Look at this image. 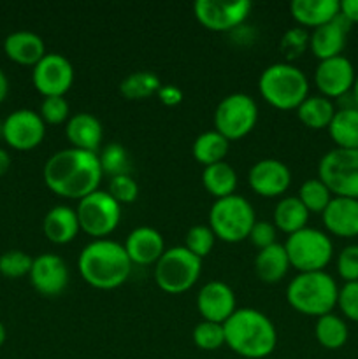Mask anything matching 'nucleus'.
<instances>
[{"mask_svg":"<svg viewBox=\"0 0 358 359\" xmlns=\"http://www.w3.org/2000/svg\"><path fill=\"white\" fill-rule=\"evenodd\" d=\"M97 153L67 147L48 158L42 168L46 186L63 198H84L97 191L102 181Z\"/></svg>","mask_w":358,"mask_h":359,"instance_id":"1","label":"nucleus"},{"mask_svg":"<svg viewBox=\"0 0 358 359\" xmlns=\"http://www.w3.org/2000/svg\"><path fill=\"white\" fill-rule=\"evenodd\" d=\"M223 330L225 344L242 358H267L277 346L276 326L263 312L256 309H237L223 323Z\"/></svg>","mask_w":358,"mask_h":359,"instance_id":"2","label":"nucleus"},{"mask_svg":"<svg viewBox=\"0 0 358 359\" xmlns=\"http://www.w3.org/2000/svg\"><path fill=\"white\" fill-rule=\"evenodd\" d=\"M81 277L97 290H116L126 283L132 262L125 245L109 238H95L86 244L77 259Z\"/></svg>","mask_w":358,"mask_h":359,"instance_id":"3","label":"nucleus"},{"mask_svg":"<svg viewBox=\"0 0 358 359\" xmlns=\"http://www.w3.org/2000/svg\"><path fill=\"white\" fill-rule=\"evenodd\" d=\"M339 287L333 277L325 270L300 272L290 280L286 287V300L297 312L305 316L330 314L337 305Z\"/></svg>","mask_w":358,"mask_h":359,"instance_id":"4","label":"nucleus"},{"mask_svg":"<svg viewBox=\"0 0 358 359\" xmlns=\"http://www.w3.org/2000/svg\"><path fill=\"white\" fill-rule=\"evenodd\" d=\"M258 90L265 102L276 109H297L307 98L309 81L298 67L277 62L267 67L258 79Z\"/></svg>","mask_w":358,"mask_h":359,"instance_id":"5","label":"nucleus"},{"mask_svg":"<svg viewBox=\"0 0 358 359\" xmlns=\"http://www.w3.org/2000/svg\"><path fill=\"white\" fill-rule=\"evenodd\" d=\"M256 223L255 209L241 195L216 198L209 210V226L218 238L225 242H242L249 237L253 224Z\"/></svg>","mask_w":358,"mask_h":359,"instance_id":"6","label":"nucleus"},{"mask_svg":"<svg viewBox=\"0 0 358 359\" xmlns=\"http://www.w3.org/2000/svg\"><path fill=\"white\" fill-rule=\"evenodd\" d=\"M202 259L190 252L185 245L165 249L154 263V280L165 293L179 294L188 291L199 280Z\"/></svg>","mask_w":358,"mask_h":359,"instance_id":"7","label":"nucleus"},{"mask_svg":"<svg viewBox=\"0 0 358 359\" xmlns=\"http://www.w3.org/2000/svg\"><path fill=\"white\" fill-rule=\"evenodd\" d=\"M288 259L293 269L300 272H319L333 256V244L329 235L316 228H302L288 235L284 242Z\"/></svg>","mask_w":358,"mask_h":359,"instance_id":"8","label":"nucleus"},{"mask_svg":"<svg viewBox=\"0 0 358 359\" xmlns=\"http://www.w3.org/2000/svg\"><path fill=\"white\" fill-rule=\"evenodd\" d=\"M214 130L227 140L248 135L258 121V105L246 93H230L214 109Z\"/></svg>","mask_w":358,"mask_h":359,"instance_id":"9","label":"nucleus"},{"mask_svg":"<svg viewBox=\"0 0 358 359\" xmlns=\"http://www.w3.org/2000/svg\"><path fill=\"white\" fill-rule=\"evenodd\" d=\"M318 174L332 195L358 200V149L336 147L325 153Z\"/></svg>","mask_w":358,"mask_h":359,"instance_id":"10","label":"nucleus"},{"mask_svg":"<svg viewBox=\"0 0 358 359\" xmlns=\"http://www.w3.org/2000/svg\"><path fill=\"white\" fill-rule=\"evenodd\" d=\"M76 212L81 230L95 238L107 237L116 230L121 219V205L102 189L81 198Z\"/></svg>","mask_w":358,"mask_h":359,"instance_id":"11","label":"nucleus"},{"mask_svg":"<svg viewBox=\"0 0 358 359\" xmlns=\"http://www.w3.org/2000/svg\"><path fill=\"white\" fill-rule=\"evenodd\" d=\"M193 13L199 23L211 32H234L251 13V2H221V0H197Z\"/></svg>","mask_w":358,"mask_h":359,"instance_id":"12","label":"nucleus"},{"mask_svg":"<svg viewBox=\"0 0 358 359\" xmlns=\"http://www.w3.org/2000/svg\"><path fill=\"white\" fill-rule=\"evenodd\" d=\"M32 83L44 97H63L74 83V67L60 53H46L32 67Z\"/></svg>","mask_w":358,"mask_h":359,"instance_id":"13","label":"nucleus"},{"mask_svg":"<svg viewBox=\"0 0 358 359\" xmlns=\"http://www.w3.org/2000/svg\"><path fill=\"white\" fill-rule=\"evenodd\" d=\"M44 135L46 123L34 109H16L2 123L4 140L18 151L34 149Z\"/></svg>","mask_w":358,"mask_h":359,"instance_id":"14","label":"nucleus"},{"mask_svg":"<svg viewBox=\"0 0 358 359\" xmlns=\"http://www.w3.org/2000/svg\"><path fill=\"white\" fill-rule=\"evenodd\" d=\"M354 67L346 56L321 60L314 70V84L326 98H343L354 84Z\"/></svg>","mask_w":358,"mask_h":359,"instance_id":"15","label":"nucleus"},{"mask_svg":"<svg viewBox=\"0 0 358 359\" xmlns=\"http://www.w3.org/2000/svg\"><path fill=\"white\" fill-rule=\"evenodd\" d=\"M30 283L34 290L42 297H58L69 284V269L63 258L53 252H44L34 258L32 263Z\"/></svg>","mask_w":358,"mask_h":359,"instance_id":"16","label":"nucleus"},{"mask_svg":"<svg viewBox=\"0 0 358 359\" xmlns=\"http://www.w3.org/2000/svg\"><path fill=\"white\" fill-rule=\"evenodd\" d=\"M249 186L260 196H279L290 188L291 170L286 163L276 158H263L249 168Z\"/></svg>","mask_w":358,"mask_h":359,"instance_id":"17","label":"nucleus"},{"mask_svg":"<svg viewBox=\"0 0 358 359\" xmlns=\"http://www.w3.org/2000/svg\"><path fill=\"white\" fill-rule=\"evenodd\" d=\"M197 309L204 321L223 325L237 311L234 290L221 280H209L200 287L197 294Z\"/></svg>","mask_w":358,"mask_h":359,"instance_id":"18","label":"nucleus"},{"mask_svg":"<svg viewBox=\"0 0 358 359\" xmlns=\"http://www.w3.org/2000/svg\"><path fill=\"white\" fill-rule=\"evenodd\" d=\"M347 27H350V21L340 16L339 13L336 20L314 28L312 34L309 35V48H311L312 55L319 62L339 56L343 53L344 46H346V34L350 30Z\"/></svg>","mask_w":358,"mask_h":359,"instance_id":"19","label":"nucleus"},{"mask_svg":"<svg viewBox=\"0 0 358 359\" xmlns=\"http://www.w3.org/2000/svg\"><path fill=\"white\" fill-rule=\"evenodd\" d=\"M125 251L130 262L137 265L157 263L165 252V241L158 230L151 226H137L125 241Z\"/></svg>","mask_w":358,"mask_h":359,"instance_id":"20","label":"nucleus"},{"mask_svg":"<svg viewBox=\"0 0 358 359\" xmlns=\"http://www.w3.org/2000/svg\"><path fill=\"white\" fill-rule=\"evenodd\" d=\"M323 223L330 233L337 237H357L358 235V200L346 196H333L323 210Z\"/></svg>","mask_w":358,"mask_h":359,"instance_id":"21","label":"nucleus"},{"mask_svg":"<svg viewBox=\"0 0 358 359\" xmlns=\"http://www.w3.org/2000/svg\"><path fill=\"white\" fill-rule=\"evenodd\" d=\"M4 51L13 62L20 65H32L41 62L46 55V44L39 34L32 30L11 32L4 39Z\"/></svg>","mask_w":358,"mask_h":359,"instance_id":"22","label":"nucleus"},{"mask_svg":"<svg viewBox=\"0 0 358 359\" xmlns=\"http://www.w3.org/2000/svg\"><path fill=\"white\" fill-rule=\"evenodd\" d=\"M65 135L69 142L72 144V147L97 153L102 137H104V128H102L100 119L95 118L93 114L77 112L67 119Z\"/></svg>","mask_w":358,"mask_h":359,"instance_id":"23","label":"nucleus"},{"mask_svg":"<svg viewBox=\"0 0 358 359\" xmlns=\"http://www.w3.org/2000/svg\"><path fill=\"white\" fill-rule=\"evenodd\" d=\"M42 230L48 241L53 244H67L76 238L79 233V219L77 212L67 205H55L46 212L42 221Z\"/></svg>","mask_w":358,"mask_h":359,"instance_id":"24","label":"nucleus"},{"mask_svg":"<svg viewBox=\"0 0 358 359\" xmlns=\"http://www.w3.org/2000/svg\"><path fill=\"white\" fill-rule=\"evenodd\" d=\"M291 16L302 27L318 28L336 20L340 13V2L337 0H293L290 4Z\"/></svg>","mask_w":358,"mask_h":359,"instance_id":"25","label":"nucleus"},{"mask_svg":"<svg viewBox=\"0 0 358 359\" xmlns=\"http://www.w3.org/2000/svg\"><path fill=\"white\" fill-rule=\"evenodd\" d=\"M286 249L283 244H272L265 249H260L255 258V272L260 280L267 284L279 283L290 269Z\"/></svg>","mask_w":358,"mask_h":359,"instance_id":"26","label":"nucleus"},{"mask_svg":"<svg viewBox=\"0 0 358 359\" xmlns=\"http://www.w3.org/2000/svg\"><path fill=\"white\" fill-rule=\"evenodd\" d=\"M329 133L337 147L358 149V107H343L336 111L329 125Z\"/></svg>","mask_w":358,"mask_h":359,"instance_id":"27","label":"nucleus"},{"mask_svg":"<svg viewBox=\"0 0 358 359\" xmlns=\"http://www.w3.org/2000/svg\"><path fill=\"white\" fill-rule=\"evenodd\" d=\"M307 221L309 210L298 200V196H284L277 202L276 209H274V226H277L288 235L307 226Z\"/></svg>","mask_w":358,"mask_h":359,"instance_id":"28","label":"nucleus"},{"mask_svg":"<svg viewBox=\"0 0 358 359\" xmlns=\"http://www.w3.org/2000/svg\"><path fill=\"white\" fill-rule=\"evenodd\" d=\"M228 147H230V140L225 139L216 130H207L193 140L192 153L199 163L209 167V165L225 161Z\"/></svg>","mask_w":358,"mask_h":359,"instance_id":"29","label":"nucleus"},{"mask_svg":"<svg viewBox=\"0 0 358 359\" xmlns=\"http://www.w3.org/2000/svg\"><path fill=\"white\" fill-rule=\"evenodd\" d=\"M333 114H336L333 102L330 100V98L323 97V95H312V97H307L297 107L298 119L312 130L329 128Z\"/></svg>","mask_w":358,"mask_h":359,"instance_id":"30","label":"nucleus"},{"mask_svg":"<svg viewBox=\"0 0 358 359\" xmlns=\"http://www.w3.org/2000/svg\"><path fill=\"white\" fill-rule=\"evenodd\" d=\"M202 184L207 191L216 198L230 196L235 193L237 188V174L234 167L227 161L209 165L202 172Z\"/></svg>","mask_w":358,"mask_h":359,"instance_id":"31","label":"nucleus"},{"mask_svg":"<svg viewBox=\"0 0 358 359\" xmlns=\"http://www.w3.org/2000/svg\"><path fill=\"white\" fill-rule=\"evenodd\" d=\"M160 86L161 81L157 74L151 70H137V72L128 74L119 83V91L128 100H144V98L158 93Z\"/></svg>","mask_w":358,"mask_h":359,"instance_id":"32","label":"nucleus"},{"mask_svg":"<svg viewBox=\"0 0 358 359\" xmlns=\"http://www.w3.org/2000/svg\"><path fill=\"white\" fill-rule=\"evenodd\" d=\"M314 335L316 340L321 344L325 349H340L344 344L347 342V325L336 314H325L318 318L314 326Z\"/></svg>","mask_w":358,"mask_h":359,"instance_id":"33","label":"nucleus"},{"mask_svg":"<svg viewBox=\"0 0 358 359\" xmlns=\"http://www.w3.org/2000/svg\"><path fill=\"white\" fill-rule=\"evenodd\" d=\"M298 200L305 205V209L309 212L323 214V210L326 209V205L330 203V200L333 198L332 191L326 188L325 182L321 179H307L305 182H302L300 188H298Z\"/></svg>","mask_w":358,"mask_h":359,"instance_id":"34","label":"nucleus"},{"mask_svg":"<svg viewBox=\"0 0 358 359\" xmlns=\"http://www.w3.org/2000/svg\"><path fill=\"white\" fill-rule=\"evenodd\" d=\"M98 160H100L102 172L111 177L116 175H125L130 170V156L128 151L118 142H111L102 149V153L98 154Z\"/></svg>","mask_w":358,"mask_h":359,"instance_id":"35","label":"nucleus"},{"mask_svg":"<svg viewBox=\"0 0 358 359\" xmlns=\"http://www.w3.org/2000/svg\"><path fill=\"white\" fill-rule=\"evenodd\" d=\"M32 263H34V258L25 251L9 249L0 255V273L9 279H20V277L30 273Z\"/></svg>","mask_w":358,"mask_h":359,"instance_id":"36","label":"nucleus"},{"mask_svg":"<svg viewBox=\"0 0 358 359\" xmlns=\"http://www.w3.org/2000/svg\"><path fill=\"white\" fill-rule=\"evenodd\" d=\"M193 342L204 351H216L225 344V330L220 323L202 321L193 328Z\"/></svg>","mask_w":358,"mask_h":359,"instance_id":"37","label":"nucleus"},{"mask_svg":"<svg viewBox=\"0 0 358 359\" xmlns=\"http://www.w3.org/2000/svg\"><path fill=\"white\" fill-rule=\"evenodd\" d=\"M214 241H216V235L211 230V226H207V224H195L186 233L185 248L202 259L211 252Z\"/></svg>","mask_w":358,"mask_h":359,"instance_id":"38","label":"nucleus"},{"mask_svg":"<svg viewBox=\"0 0 358 359\" xmlns=\"http://www.w3.org/2000/svg\"><path fill=\"white\" fill-rule=\"evenodd\" d=\"M309 46V34L305 28L295 27L284 32L281 37V53L286 60H295L307 49Z\"/></svg>","mask_w":358,"mask_h":359,"instance_id":"39","label":"nucleus"},{"mask_svg":"<svg viewBox=\"0 0 358 359\" xmlns=\"http://www.w3.org/2000/svg\"><path fill=\"white\" fill-rule=\"evenodd\" d=\"M107 193L119 205L121 203H132L133 200H137V195H139V186H137L135 179L130 174L116 175V177H111V181H109Z\"/></svg>","mask_w":358,"mask_h":359,"instance_id":"40","label":"nucleus"},{"mask_svg":"<svg viewBox=\"0 0 358 359\" xmlns=\"http://www.w3.org/2000/svg\"><path fill=\"white\" fill-rule=\"evenodd\" d=\"M69 102L65 97H44L39 114L49 125H60L69 119Z\"/></svg>","mask_w":358,"mask_h":359,"instance_id":"41","label":"nucleus"},{"mask_svg":"<svg viewBox=\"0 0 358 359\" xmlns=\"http://www.w3.org/2000/svg\"><path fill=\"white\" fill-rule=\"evenodd\" d=\"M337 272L346 283L358 280V245H346L337 256Z\"/></svg>","mask_w":358,"mask_h":359,"instance_id":"42","label":"nucleus"},{"mask_svg":"<svg viewBox=\"0 0 358 359\" xmlns=\"http://www.w3.org/2000/svg\"><path fill=\"white\" fill-rule=\"evenodd\" d=\"M337 305H339L340 311L347 319L358 323V280L346 283L340 287Z\"/></svg>","mask_w":358,"mask_h":359,"instance_id":"43","label":"nucleus"},{"mask_svg":"<svg viewBox=\"0 0 358 359\" xmlns=\"http://www.w3.org/2000/svg\"><path fill=\"white\" fill-rule=\"evenodd\" d=\"M248 238H251V242L258 249L269 248V245L276 244V226L270 221H256Z\"/></svg>","mask_w":358,"mask_h":359,"instance_id":"44","label":"nucleus"},{"mask_svg":"<svg viewBox=\"0 0 358 359\" xmlns=\"http://www.w3.org/2000/svg\"><path fill=\"white\" fill-rule=\"evenodd\" d=\"M157 95H158V98H160L161 104L168 105V107H172V105H178L183 102V91L179 90L175 84H161Z\"/></svg>","mask_w":358,"mask_h":359,"instance_id":"45","label":"nucleus"},{"mask_svg":"<svg viewBox=\"0 0 358 359\" xmlns=\"http://www.w3.org/2000/svg\"><path fill=\"white\" fill-rule=\"evenodd\" d=\"M340 16L346 18L350 23H358V0H343Z\"/></svg>","mask_w":358,"mask_h":359,"instance_id":"46","label":"nucleus"},{"mask_svg":"<svg viewBox=\"0 0 358 359\" xmlns=\"http://www.w3.org/2000/svg\"><path fill=\"white\" fill-rule=\"evenodd\" d=\"M7 93H9V79H7L6 72L0 69V104L6 100Z\"/></svg>","mask_w":358,"mask_h":359,"instance_id":"47","label":"nucleus"},{"mask_svg":"<svg viewBox=\"0 0 358 359\" xmlns=\"http://www.w3.org/2000/svg\"><path fill=\"white\" fill-rule=\"evenodd\" d=\"M11 167V154L4 147H0V175L6 174Z\"/></svg>","mask_w":358,"mask_h":359,"instance_id":"48","label":"nucleus"},{"mask_svg":"<svg viewBox=\"0 0 358 359\" xmlns=\"http://www.w3.org/2000/svg\"><path fill=\"white\" fill-rule=\"evenodd\" d=\"M353 102H354V107H358V76L354 77V84H353Z\"/></svg>","mask_w":358,"mask_h":359,"instance_id":"49","label":"nucleus"},{"mask_svg":"<svg viewBox=\"0 0 358 359\" xmlns=\"http://www.w3.org/2000/svg\"><path fill=\"white\" fill-rule=\"evenodd\" d=\"M6 339H7V330H6V326H4L2 323H0V347L4 346Z\"/></svg>","mask_w":358,"mask_h":359,"instance_id":"50","label":"nucleus"}]
</instances>
